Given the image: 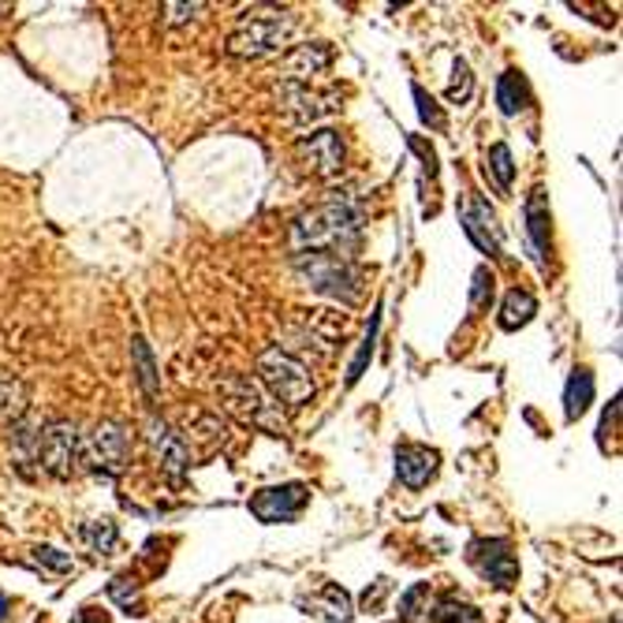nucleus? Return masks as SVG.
<instances>
[{
    "label": "nucleus",
    "instance_id": "f257e3e1",
    "mask_svg": "<svg viewBox=\"0 0 623 623\" xmlns=\"http://www.w3.org/2000/svg\"><path fill=\"white\" fill-rule=\"evenodd\" d=\"M363 224H366L363 198L347 195V191H332L321 206L295 217L292 251L295 254H347L351 243L363 235Z\"/></svg>",
    "mask_w": 623,
    "mask_h": 623
},
{
    "label": "nucleus",
    "instance_id": "f03ea898",
    "mask_svg": "<svg viewBox=\"0 0 623 623\" xmlns=\"http://www.w3.org/2000/svg\"><path fill=\"white\" fill-rule=\"evenodd\" d=\"M15 444L30 455V463H38V471H46L60 481L75 478L83 471V433L68 418H52V423L38 426L34 433L20 423L15 426Z\"/></svg>",
    "mask_w": 623,
    "mask_h": 623
},
{
    "label": "nucleus",
    "instance_id": "7ed1b4c3",
    "mask_svg": "<svg viewBox=\"0 0 623 623\" xmlns=\"http://www.w3.org/2000/svg\"><path fill=\"white\" fill-rule=\"evenodd\" d=\"M258 384L269 392V400L284 403V407H303V403L314 400V392H318V384H314L310 377V366L303 363V358H295L288 347H266L258 355Z\"/></svg>",
    "mask_w": 623,
    "mask_h": 623
},
{
    "label": "nucleus",
    "instance_id": "20e7f679",
    "mask_svg": "<svg viewBox=\"0 0 623 623\" xmlns=\"http://www.w3.org/2000/svg\"><path fill=\"white\" fill-rule=\"evenodd\" d=\"M292 261L318 295H329V300H340L347 306L363 300L366 277L351 254H295Z\"/></svg>",
    "mask_w": 623,
    "mask_h": 623
},
{
    "label": "nucleus",
    "instance_id": "39448f33",
    "mask_svg": "<svg viewBox=\"0 0 623 623\" xmlns=\"http://www.w3.org/2000/svg\"><path fill=\"white\" fill-rule=\"evenodd\" d=\"M295 30V15L280 12V8H266V12H247L235 30L228 34V57L235 60H261L269 52H280L288 46Z\"/></svg>",
    "mask_w": 623,
    "mask_h": 623
},
{
    "label": "nucleus",
    "instance_id": "423d86ee",
    "mask_svg": "<svg viewBox=\"0 0 623 623\" xmlns=\"http://www.w3.org/2000/svg\"><path fill=\"white\" fill-rule=\"evenodd\" d=\"M127 452H131V433L124 423L117 418H105L83 433V467L86 471H98V474H109L117 478L120 471L127 467Z\"/></svg>",
    "mask_w": 623,
    "mask_h": 623
},
{
    "label": "nucleus",
    "instance_id": "0eeeda50",
    "mask_svg": "<svg viewBox=\"0 0 623 623\" xmlns=\"http://www.w3.org/2000/svg\"><path fill=\"white\" fill-rule=\"evenodd\" d=\"M224 400H228V411L240 415L243 423H251L258 429H273V433H284L280 407L269 400V392L261 389L254 377H232V381L224 384Z\"/></svg>",
    "mask_w": 623,
    "mask_h": 623
},
{
    "label": "nucleus",
    "instance_id": "6e6552de",
    "mask_svg": "<svg viewBox=\"0 0 623 623\" xmlns=\"http://www.w3.org/2000/svg\"><path fill=\"white\" fill-rule=\"evenodd\" d=\"M467 564L478 575H486L497 590H512L520 578V557L512 552L508 538H474L467 546Z\"/></svg>",
    "mask_w": 623,
    "mask_h": 623
},
{
    "label": "nucleus",
    "instance_id": "1a4fd4ad",
    "mask_svg": "<svg viewBox=\"0 0 623 623\" xmlns=\"http://www.w3.org/2000/svg\"><path fill=\"white\" fill-rule=\"evenodd\" d=\"M295 154H300L303 169L318 180H332V175L344 172V161H347V146H344V135L332 127H321V131H310L295 143Z\"/></svg>",
    "mask_w": 623,
    "mask_h": 623
},
{
    "label": "nucleus",
    "instance_id": "9d476101",
    "mask_svg": "<svg viewBox=\"0 0 623 623\" xmlns=\"http://www.w3.org/2000/svg\"><path fill=\"white\" fill-rule=\"evenodd\" d=\"M310 504V486L303 481H284V486L261 489L251 497V515L258 523H295L303 515V508Z\"/></svg>",
    "mask_w": 623,
    "mask_h": 623
},
{
    "label": "nucleus",
    "instance_id": "9b49d317",
    "mask_svg": "<svg viewBox=\"0 0 623 623\" xmlns=\"http://www.w3.org/2000/svg\"><path fill=\"white\" fill-rule=\"evenodd\" d=\"M277 105L284 112V120L292 124H314V120L329 117L340 105L337 90H314V86H300V83H280L277 86Z\"/></svg>",
    "mask_w": 623,
    "mask_h": 623
},
{
    "label": "nucleus",
    "instance_id": "f8f14e48",
    "mask_svg": "<svg viewBox=\"0 0 623 623\" xmlns=\"http://www.w3.org/2000/svg\"><path fill=\"white\" fill-rule=\"evenodd\" d=\"M460 221H463V232H467V240L474 243V247H478L481 254H489V258H500V251H504V228H500L493 206H489L486 198H478V195L463 198Z\"/></svg>",
    "mask_w": 623,
    "mask_h": 623
},
{
    "label": "nucleus",
    "instance_id": "ddd939ff",
    "mask_svg": "<svg viewBox=\"0 0 623 623\" xmlns=\"http://www.w3.org/2000/svg\"><path fill=\"white\" fill-rule=\"evenodd\" d=\"M146 441H150V449L157 455V467L169 474L172 481H183L191 471V449L187 441H183V433H175L169 423H161V418H150L146 423Z\"/></svg>",
    "mask_w": 623,
    "mask_h": 623
},
{
    "label": "nucleus",
    "instance_id": "4468645a",
    "mask_svg": "<svg viewBox=\"0 0 623 623\" xmlns=\"http://www.w3.org/2000/svg\"><path fill=\"white\" fill-rule=\"evenodd\" d=\"M332 68V46L325 41H306V46H295L292 52L284 57L280 64V83H300V86H310L314 78L325 75Z\"/></svg>",
    "mask_w": 623,
    "mask_h": 623
},
{
    "label": "nucleus",
    "instance_id": "2eb2a0df",
    "mask_svg": "<svg viewBox=\"0 0 623 623\" xmlns=\"http://www.w3.org/2000/svg\"><path fill=\"white\" fill-rule=\"evenodd\" d=\"M437 467H441V452L426 449V444H411L403 441L396 444V478L407 489H423L437 478Z\"/></svg>",
    "mask_w": 623,
    "mask_h": 623
},
{
    "label": "nucleus",
    "instance_id": "dca6fc26",
    "mask_svg": "<svg viewBox=\"0 0 623 623\" xmlns=\"http://www.w3.org/2000/svg\"><path fill=\"white\" fill-rule=\"evenodd\" d=\"M523 221H526V240H530V254L538 266H546V254L552 247V213H549V195L546 187H534L530 198L523 206Z\"/></svg>",
    "mask_w": 623,
    "mask_h": 623
},
{
    "label": "nucleus",
    "instance_id": "f3484780",
    "mask_svg": "<svg viewBox=\"0 0 623 623\" xmlns=\"http://www.w3.org/2000/svg\"><path fill=\"white\" fill-rule=\"evenodd\" d=\"M590 403H594V374L586 370V366H575L564 384V418L567 423L583 418L586 411H590Z\"/></svg>",
    "mask_w": 623,
    "mask_h": 623
},
{
    "label": "nucleus",
    "instance_id": "a211bd4d",
    "mask_svg": "<svg viewBox=\"0 0 623 623\" xmlns=\"http://www.w3.org/2000/svg\"><path fill=\"white\" fill-rule=\"evenodd\" d=\"M534 314H538V300H534L526 288H512V292L504 295V303H500L497 321L504 332H515V329H523V325H530Z\"/></svg>",
    "mask_w": 623,
    "mask_h": 623
},
{
    "label": "nucleus",
    "instance_id": "6ab92c4d",
    "mask_svg": "<svg viewBox=\"0 0 623 623\" xmlns=\"http://www.w3.org/2000/svg\"><path fill=\"white\" fill-rule=\"evenodd\" d=\"M23 415H26V389H23V381H20V377L0 370V429H4V426L15 429V426L23 423Z\"/></svg>",
    "mask_w": 623,
    "mask_h": 623
},
{
    "label": "nucleus",
    "instance_id": "aec40b11",
    "mask_svg": "<svg viewBox=\"0 0 623 623\" xmlns=\"http://www.w3.org/2000/svg\"><path fill=\"white\" fill-rule=\"evenodd\" d=\"M310 609H318L325 620H332V623H344V620H351L355 616V604H351V598H347V590L340 583H325L321 586V594H314L310 601Z\"/></svg>",
    "mask_w": 623,
    "mask_h": 623
},
{
    "label": "nucleus",
    "instance_id": "412c9836",
    "mask_svg": "<svg viewBox=\"0 0 623 623\" xmlns=\"http://www.w3.org/2000/svg\"><path fill=\"white\" fill-rule=\"evenodd\" d=\"M131 358H135V377H138V389L146 392V400H157L161 396V374H157V366H154V351L150 344H146L143 337H135L131 340Z\"/></svg>",
    "mask_w": 623,
    "mask_h": 623
},
{
    "label": "nucleus",
    "instance_id": "4be33fe9",
    "mask_svg": "<svg viewBox=\"0 0 623 623\" xmlns=\"http://www.w3.org/2000/svg\"><path fill=\"white\" fill-rule=\"evenodd\" d=\"M429 620L433 623H486V616H481L471 601H463L460 594H441V598H433Z\"/></svg>",
    "mask_w": 623,
    "mask_h": 623
},
{
    "label": "nucleus",
    "instance_id": "5701e85b",
    "mask_svg": "<svg viewBox=\"0 0 623 623\" xmlns=\"http://www.w3.org/2000/svg\"><path fill=\"white\" fill-rule=\"evenodd\" d=\"M497 105L504 117H515V112H523L530 105V86H526L520 72H504L497 78Z\"/></svg>",
    "mask_w": 623,
    "mask_h": 623
},
{
    "label": "nucleus",
    "instance_id": "b1692460",
    "mask_svg": "<svg viewBox=\"0 0 623 623\" xmlns=\"http://www.w3.org/2000/svg\"><path fill=\"white\" fill-rule=\"evenodd\" d=\"M78 541H86V549L98 552V557H109L120 541V526L112 520H90V523H78Z\"/></svg>",
    "mask_w": 623,
    "mask_h": 623
},
{
    "label": "nucleus",
    "instance_id": "393cba45",
    "mask_svg": "<svg viewBox=\"0 0 623 623\" xmlns=\"http://www.w3.org/2000/svg\"><path fill=\"white\" fill-rule=\"evenodd\" d=\"M429 609H433V586L415 583L400 598V623H429Z\"/></svg>",
    "mask_w": 623,
    "mask_h": 623
},
{
    "label": "nucleus",
    "instance_id": "a878e982",
    "mask_svg": "<svg viewBox=\"0 0 623 623\" xmlns=\"http://www.w3.org/2000/svg\"><path fill=\"white\" fill-rule=\"evenodd\" d=\"M486 172H493L500 195H508L515 183V161H512V146L508 143H493L489 146V157H486Z\"/></svg>",
    "mask_w": 623,
    "mask_h": 623
},
{
    "label": "nucleus",
    "instance_id": "bb28decb",
    "mask_svg": "<svg viewBox=\"0 0 623 623\" xmlns=\"http://www.w3.org/2000/svg\"><path fill=\"white\" fill-rule=\"evenodd\" d=\"M377 329H381V303L374 306V318H370V329H366V337H363V344H358V355L351 358V366H347V384H355L358 377L366 374V363L374 358V347H377Z\"/></svg>",
    "mask_w": 623,
    "mask_h": 623
},
{
    "label": "nucleus",
    "instance_id": "cd10ccee",
    "mask_svg": "<svg viewBox=\"0 0 623 623\" xmlns=\"http://www.w3.org/2000/svg\"><path fill=\"white\" fill-rule=\"evenodd\" d=\"M109 598L120 604V609L127 612V616H146L143 612V598H138V586L131 575H117L109 583Z\"/></svg>",
    "mask_w": 623,
    "mask_h": 623
},
{
    "label": "nucleus",
    "instance_id": "c85d7f7f",
    "mask_svg": "<svg viewBox=\"0 0 623 623\" xmlns=\"http://www.w3.org/2000/svg\"><path fill=\"white\" fill-rule=\"evenodd\" d=\"M411 94H415V101H418V117H423V124L429 131H444L449 127V117H444V109L437 105L429 94L423 90V86H411Z\"/></svg>",
    "mask_w": 623,
    "mask_h": 623
},
{
    "label": "nucleus",
    "instance_id": "c756f323",
    "mask_svg": "<svg viewBox=\"0 0 623 623\" xmlns=\"http://www.w3.org/2000/svg\"><path fill=\"white\" fill-rule=\"evenodd\" d=\"M30 557H34V564L49 567V572H60V575L72 572V567H75L72 552H60V549H52V546H34Z\"/></svg>",
    "mask_w": 623,
    "mask_h": 623
},
{
    "label": "nucleus",
    "instance_id": "7c9ffc66",
    "mask_svg": "<svg viewBox=\"0 0 623 623\" xmlns=\"http://www.w3.org/2000/svg\"><path fill=\"white\" fill-rule=\"evenodd\" d=\"M493 273H489L486 266L474 269V284H471V310H486L489 303H493Z\"/></svg>",
    "mask_w": 623,
    "mask_h": 623
},
{
    "label": "nucleus",
    "instance_id": "2f4dec72",
    "mask_svg": "<svg viewBox=\"0 0 623 623\" xmlns=\"http://www.w3.org/2000/svg\"><path fill=\"white\" fill-rule=\"evenodd\" d=\"M452 86H449V101H455V105H463L474 94V75H471V64L467 60H455V68H452Z\"/></svg>",
    "mask_w": 623,
    "mask_h": 623
},
{
    "label": "nucleus",
    "instance_id": "473e14b6",
    "mask_svg": "<svg viewBox=\"0 0 623 623\" xmlns=\"http://www.w3.org/2000/svg\"><path fill=\"white\" fill-rule=\"evenodd\" d=\"M164 12H169V15H164V23H169V26H180V23L195 20L198 12H206V8H201V4H164Z\"/></svg>",
    "mask_w": 623,
    "mask_h": 623
},
{
    "label": "nucleus",
    "instance_id": "72a5a7b5",
    "mask_svg": "<svg viewBox=\"0 0 623 623\" xmlns=\"http://www.w3.org/2000/svg\"><path fill=\"white\" fill-rule=\"evenodd\" d=\"M407 146H411V150H415L418 157H423V164H426L429 180H437V154H433V146H426L418 135H407Z\"/></svg>",
    "mask_w": 623,
    "mask_h": 623
},
{
    "label": "nucleus",
    "instance_id": "f704fd0d",
    "mask_svg": "<svg viewBox=\"0 0 623 623\" xmlns=\"http://www.w3.org/2000/svg\"><path fill=\"white\" fill-rule=\"evenodd\" d=\"M392 586H389V578H377L374 586H366V594H363V609H377L381 604V598L389 594Z\"/></svg>",
    "mask_w": 623,
    "mask_h": 623
},
{
    "label": "nucleus",
    "instance_id": "c9c22d12",
    "mask_svg": "<svg viewBox=\"0 0 623 623\" xmlns=\"http://www.w3.org/2000/svg\"><path fill=\"white\" fill-rule=\"evenodd\" d=\"M616 418H620V396L609 403V411H604V418H601V429H598V433H601V444H604V437H609L612 429H616Z\"/></svg>",
    "mask_w": 623,
    "mask_h": 623
},
{
    "label": "nucleus",
    "instance_id": "e433bc0d",
    "mask_svg": "<svg viewBox=\"0 0 623 623\" xmlns=\"http://www.w3.org/2000/svg\"><path fill=\"white\" fill-rule=\"evenodd\" d=\"M75 623H109V616H105V612H98V609H78Z\"/></svg>",
    "mask_w": 623,
    "mask_h": 623
},
{
    "label": "nucleus",
    "instance_id": "4c0bfd02",
    "mask_svg": "<svg viewBox=\"0 0 623 623\" xmlns=\"http://www.w3.org/2000/svg\"><path fill=\"white\" fill-rule=\"evenodd\" d=\"M8 612H12V604H8V598H4V594H0V620H4Z\"/></svg>",
    "mask_w": 623,
    "mask_h": 623
}]
</instances>
